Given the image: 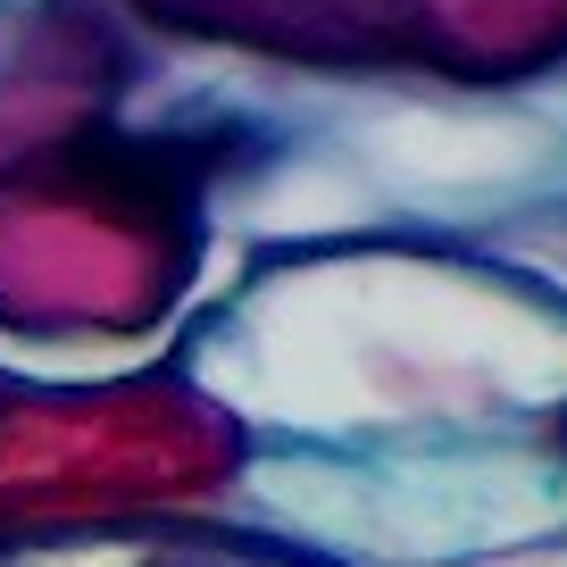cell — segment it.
<instances>
[{
	"label": "cell",
	"instance_id": "6da1fadb",
	"mask_svg": "<svg viewBox=\"0 0 567 567\" xmlns=\"http://www.w3.org/2000/svg\"><path fill=\"white\" fill-rule=\"evenodd\" d=\"M267 151L259 101L109 117L0 167V334H142L184 301L226 193Z\"/></svg>",
	"mask_w": 567,
	"mask_h": 567
}]
</instances>
